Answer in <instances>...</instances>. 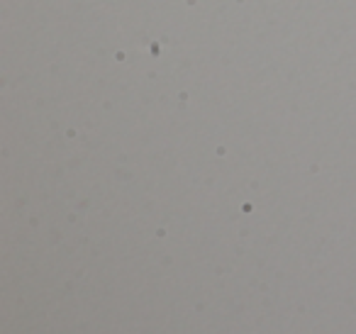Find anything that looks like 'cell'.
<instances>
[]
</instances>
